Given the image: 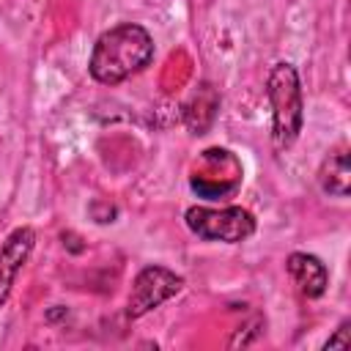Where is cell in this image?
Returning <instances> with one entry per match:
<instances>
[{
	"label": "cell",
	"mask_w": 351,
	"mask_h": 351,
	"mask_svg": "<svg viewBox=\"0 0 351 351\" xmlns=\"http://www.w3.org/2000/svg\"><path fill=\"white\" fill-rule=\"evenodd\" d=\"M154 58V41L145 27L123 22L101 33L90 52V77L101 85L123 82L126 77L143 71Z\"/></svg>",
	"instance_id": "6da1fadb"
},
{
	"label": "cell",
	"mask_w": 351,
	"mask_h": 351,
	"mask_svg": "<svg viewBox=\"0 0 351 351\" xmlns=\"http://www.w3.org/2000/svg\"><path fill=\"white\" fill-rule=\"evenodd\" d=\"M321 189L329 192V195H337V197H346L348 195V184H351V173H348V154L346 151H337L332 154L324 167H321Z\"/></svg>",
	"instance_id": "ba28073f"
},
{
	"label": "cell",
	"mask_w": 351,
	"mask_h": 351,
	"mask_svg": "<svg viewBox=\"0 0 351 351\" xmlns=\"http://www.w3.org/2000/svg\"><path fill=\"white\" fill-rule=\"evenodd\" d=\"M186 228L200 239L236 244L255 233V217L239 206H222V208L192 206L186 211Z\"/></svg>",
	"instance_id": "3957f363"
},
{
	"label": "cell",
	"mask_w": 351,
	"mask_h": 351,
	"mask_svg": "<svg viewBox=\"0 0 351 351\" xmlns=\"http://www.w3.org/2000/svg\"><path fill=\"white\" fill-rule=\"evenodd\" d=\"M335 346H348V324H343L340 326V332L335 335V337H329V343H326V348H335Z\"/></svg>",
	"instance_id": "9c48e42d"
},
{
	"label": "cell",
	"mask_w": 351,
	"mask_h": 351,
	"mask_svg": "<svg viewBox=\"0 0 351 351\" xmlns=\"http://www.w3.org/2000/svg\"><path fill=\"white\" fill-rule=\"evenodd\" d=\"M288 271L293 277V282L299 285V291L310 299H318L324 291H326V269L324 263L315 258V255H307V252H293L288 258Z\"/></svg>",
	"instance_id": "52a82bcc"
},
{
	"label": "cell",
	"mask_w": 351,
	"mask_h": 351,
	"mask_svg": "<svg viewBox=\"0 0 351 351\" xmlns=\"http://www.w3.org/2000/svg\"><path fill=\"white\" fill-rule=\"evenodd\" d=\"M189 186L206 200H222L241 186V165L230 151L208 148L195 162Z\"/></svg>",
	"instance_id": "277c9868"
},
{
	"label": "cell",
	"mask_w": 351,
	"mask_h": 351,
	"mask_svg": "<svg viewBox=\"0 0 351 351\" xmlns=\"http://www.w3.org/2000/svg\"><path fill=\"white\" fill-rule=\"evenodd\" d=\"M266 93H269L271 118H274L271 140H274V148L282 151L293 145V140L302 132V88H299L296 69L291 63H277L269 74Z\"/></svg>",
	"instance_id": "7a4b0ae2"
},
{
	"label": "cell",
	"mask_w": 351,
	"mask_h": 351,
	"mask_svg": "<svg viewBox=\"0 0 351 351\" xmlns=\"http://www.w3.org/2000/svg\"><path fill=\"white\" fill-rule=\"evenodd\" d=\"M181 285H184V280L178 274H173L170 269H165V266H145L137 274V280L132 285V293H129V307H126L129 318H140L148 310L159 307L162 302L176 296L181 291Z\"/></svg>",
	"instance_id": "5b68a950"
},
{
	"label": "cell",
	"mask_w": 351,
	"mask_h": 351,
	"mask_svg": "<svg viewBox=\"0 0 351 351\" xmlns=\"http://www.w3.org/2000/svg\"><path fill=\"white\" fill-rule=\"evenodd\" d=\"M33 241H36V233L30 228H16L5 239V244L0 250V307L5 304V299L11 293V285H14L22 263L27 261V255L33 250Z\"/></svg>",
	"instance_id": "8992f818"
}]
</instances>
